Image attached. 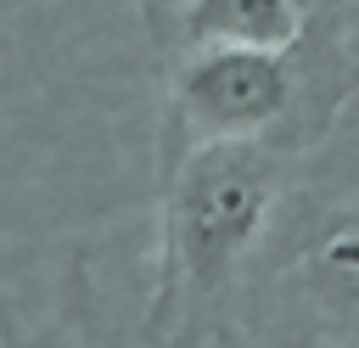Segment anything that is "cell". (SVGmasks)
<instances>
[{"label": "cell", "instance_id": "6da1fadb", "mask_svg": "<svg viewBox=\"0 0 359 348\" xmlns=\"http://www.w3.org/2000/svg\"><path fill=\"white\" fill-rule=\"evenodd\" d=\"M292 196V152L264 140H191L163 157L157 303L163 348L224 342L236 297Z\"/></svg>", "mask_w": 359, "mask_h": 348}, {"label": "cell", "instance_id": "7a4b0ae2", "mask_svg": "<svg viewBox=\"0 0 359 348\" xmlns=\"http://www.w3.org/2000/svg\"><path fill=\"white\" fill-rule=\"evenodd\" d=\"M348 51L325 17L292 51L258 45H202L168 51L163 62V152L191 140H264L280 152L314 146L337 118L348 84Z\"/></svg>", "mask_w": 359, "mask_h": 348}, {"label": "cell", "instance_id": "3957f363", "mask_svg": "<svg viewBox=\"0 0 359 348\" xmlns=\"http://www.w3.org/2000/svg\"><path fill=\"white\" fill-rule=\"evenodd\" d=\"M224 348H359V168L292 185Z\"/></svg>", "mask_w": 359, "mask_h": 348}, {"label": "cell", "instance_id": "277c9868", "mask_svg": "<svg viewBox=\"0 0 359 348\" xmlns=\"http://www.w3.org/2000/svg\"><path fill=\"white\" fill-rule=\"evenodd\" d=\"M314 28L309 0H174L157 17L163 51H202V45H258L292 51Z\"/></svg>", "mask_w": 359, "mask_h": 348}]
</instances>
